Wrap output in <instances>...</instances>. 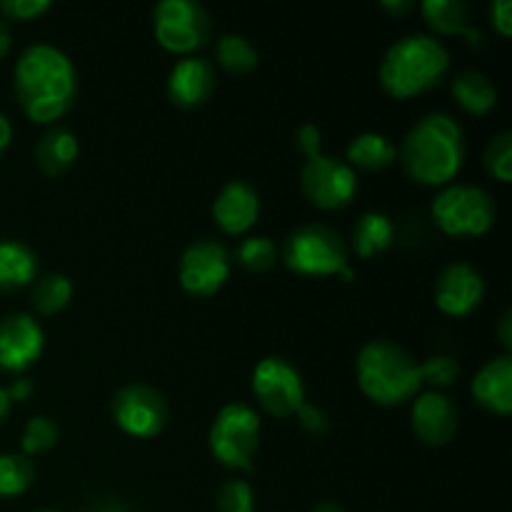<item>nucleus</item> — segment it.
Instances as JSON below:
<instances>
[{
	"mask_svg": "<svg viewBox=\"0 0 512 512\" xmlns=\"http://www.w3.org/2000/svg\"><path fill=\"white\" fill-rule=\"evenodd\" d=\"M283 260L293 273L325 278L340 275L343 280H353L355 270L350 268L348 245L340 238L338 230L328 225L310 223L300 225L285 238Z\"/></svg>",
	"mask_w": 512,
	"mask_h": 512,
	"instance_id": "obj_5",
	"label": "nucleus"
},
{
	"mask_svg": "<svg viewBox=\"0 0 512 512\" xmlns=\"http://www.w3.org/2000/svg\"><path fill=\"white\" fill-rule=\"evenodd\" d=\"M115 425L130 438H155L168 423V403L150 385H125L110 400Z\"/></svg>",
	"mask_w": 512,
	"mask_h": 512,
	"instance_id": "obj_11",
	"label": "nucleus"
},
{
	"mask_svg": "<svg viewBox=\"0 0 512 512\" xmlns=\"http://www.w3.org/2000/svg\"><path fill=\"white\" fill-rule=\"evenodd\" d=\"M253 393L265 413L290 418L305 403V385L298 368L280 355H268L253 370Z\"/></svg>",
	"mask_w": 512,
	"mask_h": 512,
	"instance_id": "obj_9",
	"label": "nucleus"
},
{
	"mask_svg": "<svg viewBox=\"0 0 512 512\" xmlns=\"http://www.w3.org/2000/svg\"><path fill=\"white\" fill-rule=\"evenodd\" d=\"M358 385L373 403L393 408L413 398L423 385L420 363L413 353L393 340H370L360 348L355 360Z\"/></svg>",
	"mask_w": 512,
	"mask_h": 512,
	"instance_id": "obj_4",
	"label": "nucleus"
},
{
	"mask_svg": "<svg viewBox=\"0 0 512 512\" xmlns=\"http://www.w3.org/2000/svg\"><path fill=\"white\" fill-rule=\"evenodd\" d=\"M260 215V198L245 180H230L213 200V218L228 235H243L255 225Z\"/></svg>",
	"mask_w": 512,
	"mask_h": 512,
	"instance_id": "obj_17",
	"label": "nucleus"
},
{
	"mask_svg": "<svg viewBox=\"0 0 512 512\" xmlns=\"http://www.w3.org/2000/svg\"><path fill=\"white\" fill-rule=\"evenodd\" d=\"M153 33L170 53L190 55L208 43L213 20L195 0H160L153 8Z\"/></svg>",
	"mask_w": 512,
	"mask_h": 512,
	"instance_id": "obj_8",
	"label": "nucleus"
},
{
	"mask_svg": "<svg viewBox=\"0 0 512 512\" xmlns=\"http://www.w3.org/2000/svg\"><path fill=\"white\" fill-rule=\"evenodd\" d=\"M450 53L438 38L428 33H410L395 40L380 63V85L390 98H413L445 78Z\"/></svg>",
	"mask_w": 512,
	"mask_h": 512,
	"instance_id": "obj_3",
	"label": "nucleus"
},
{
	"mask_svg": "<svg viewBox=\"0 0 512 512\" xmlns=\"http://www.w3.org/2000/svg\"><path fill=\"white\" fill-rule=\"evenodd\" d=\"M45 348V333L28 313H10L0 318V370L23 373L38 363Z\"/></svg>",
	"mask_w": 512,
	"mask_h": 512,
	"instance_id": "obj_13",
	"label": "nucleus"
},
{
	"mask_svg": "<svg viewBox=\"0 0 512 512\" xmlns=\"http://www.w3.org/2000/svg\"><path fill=\"white\" fill-rule=\"evenodd\" d=\"M73 298V283L63 273H48L35 280L33 285V308L40 315H55L65 308Z\"/></svg>",
	"mask_w": 512,
	"mask_h": 512,
	"instance_id": "obj_26",
	"label": "nucleus"
},
{
	"mask_svg": "<svg viewBox=\"0 0 512 512\" xmlns=\"http://www.w3.org/2000/svg\"><path fill=\"white\" fill-rule=\"evenodd\" d=\"M433 295L440 313L450 318H465L483 303L485 280L473 265L450 263L440 270Z\"/></svg>",
	"mask_w": 512,
	"mask_h": 512,
	"instance_id": "obj_14",
	"label": "nucleus"
},
{
	"mask_svg": "<svg viewBox=\"0 0 512 512\" xmlns=\"http://www.w3.org/2000/svg\"><path fill=\"white\" fill-rule=\"evenodd\" d=\"M488 15H490V23H493V28L498 30L503 38H508L512 33V5L510 0H493V3L488 5Z\"/></svg>",
	"mask_w": 512,
	"mask_h": 512,
	"instance_id": "obj_35",
	"label": "nucleus"
},
{
	"mask_svg": "<svg viewBox=\"0 0 512 512\" xmlns=\"http://www.w3.org/2000/svg\"><path fill=\"white\" fill-rule=\"evenodd\" d=\"M458 375L460 365L450 355H433V358H428L420 365V378H423V383L433 385V390L448 388V385H453L458 380Z\"/></svg>",
	"mask_w": 512,
	"mask_h": 512,
	"instance_id": "obj_32",
	"label": "nucleus"
},
{
	"mask_svg": "<svg viewBox=\"0 0 512 512\" xmlns=\"http://www.w3.org/2000/svg\"><path fill=\"white\" fill-rule=\"evenodd\" d=\"M300 188L305 198L323 210L345 208L358 193V175L345 160L333 155H313L300 170Z\"/></svg>",
	"mask_w": 512,
	"mask_h": 512,
	"instance_id": "obj_10",
	"label": "nucleus"
},
{
	"mask_svg": "<svg viewBox=\"0 0 512 512\" xmlns=\"http://www.w3.org/2000/svg\"><path fill=\"white\" fill-rule=\"evenodd\" d=\"M10 140H13V125H10V120L5 118V113H0V153L8 148Z\"/></svg>",
	"mask_w": 512,
	"mask_h": 512,
	"instance_id": "obj_40",
	"label": "nucleus"
},
{
	"mask_svg": "<svg viewBox=\"0 0 512 512\" xmlns=\"http://www.w3.org/2000/svg\"><path fill=\"white\" fill-rule=\"evenodd\" d=\"M38 275V255L20 240H0V293L20 290Z\"/></svg>",
	"mask_w": 512,
	"mask_h": 512,
	"instance_id": "obj_21",
	"label": "nucleus"
},
{
	"mask_svg": "<svg viewBox=\"0 0 512 512\" xmlns=\"http://www.w3.org/2000/svg\"><path fill=\"white\" fill-rule=\"evenodd\" d=\"M275 245L273 240L265 238V235H250L235 250V258L243 268L253 270V273H265L275 265Z\"/></svg>",
	"mask_w": 512,
	"mask_h": 512,
	"instance_id": "obj_29",
	"label": "nucleus"
},
{
	"mask_svg": "<svg viewBox=\"0 0 512 512\" xmlns=\"http://www.w3.org/2000/svg\"><path fill=\"white\" fill-rule=\"evenodd\" d=\"M50 10V0H0V13L10 20H35Z\"/></svg>",
	"mask_w": 512,
	"mask_h": 512,
	"instance_id": "obj_33",
	"label": "nucleus"
},
{
	"mask_svg": "<svg viewBox=\"0 0 512 512\" xmlns=\"http://www.w3.org/2000/svg\"><path fill=\"white\" fill-rule=\"evenodd\" d=\"M410 423L425 445H433V448L448 445L458 433V408L445 393L428 390V393H420L413 403Z\"/></svg>",
	"mask_w": 512,
	"mask_h": 512,
	"instance_id": "obj_15",
	"label": "nucleus"
},
{
	"mask_svg": "<svg viewBox=\"0 0 512 512\" xmlns=\"http://www.w3.org/2000/svg\"><path fill=\"white\" fill-rule=\"evenodd\" d=\"M215 58L228 73L245 75L258 65V50L245 35L225 33L215 45Z\"/></svg>",
	"mask_w": 512,
	"mask_h": 512,
	"instance_id": "obj_25",
	"label": "nucleus"
},
{
	"mask_svg": "<svg viewBox=\"0 0 512 512\" xmlns=\"http://www.w3.org/2000/svg\"><path fill=\"white\" fill-rule=\"evenodd\" d=\"M210 453L215 460L233 470H250L260 443V418L243 403L220 408L208 433Z\"/></svg>",
	"mask_w": 512,
	"mask_h": 512,
	"instance_id": "obj_7",
	"label": "nucleus"
},
{
	"mask_svg": "<svg viewBox=\"0 0 512 512\" xmlns=\"http://www.w3.org/2000/svg\"><path fill=\"white\" fill-rule=\"evenodd\" d=\"M5 390H8L10 403H13V400H18L20 403V400H25L30 393H33V383H30V380H15V383Z\"/></svg>",
	"mask_w": 512,
	"mask_h": 512,
	"instance_id": "obj_38",
	"label": "nucleus"
},
{
	"mask_svg": "<svg viewBox=\"0 0 512 512\" xmlns=\"http://www.w3.org/2000/svg\"><path fill=\"white\" fill-rule=\"evenodd\" d=\"M35 483V465L28 455L5 453L0 455V498L23 495Z\"/></svg>",
	"mask_w": 512,
	"mask_h": 512,
	"instance_id": "obj_27",
	"label": "nucleus"
},
{
	"mask_svg": "<svg viewBox=\"0 0 512 512\" xmlns=\"http://www.w3.org/2000/svg\"><path fill=\"white\" fill-rule=\"evenodd\" d=\"M395 238V225L380 210H368L358 218L353 228V248L360 258H373L388 250Z\"/></svg>",
	"mask_w": 512,
	"mask_h": 512,
	"instance_id": "obj_23",
	"label": "nucleus"
},
{
	"mask_svg": "<svg viewBox=\"0 0 512 512\" xmlns=\"http://www.w3.org/2000/svg\"><path fill=\"white\" fill-rule=\"evenodd\" d=\"M10 410V398H8V390L0 388V423L5 420V415H8Z\"/></svg>",
	"mask_w": 512,
	"mask_h": 512,
	"instance_id": "obj_42",
	"label": "nucleus"
},
{
	"mask_svg": "<svg viewBox=\"0 0 512 512\" xmlns=\"http://www.w3.org/2000/svg\"><path fill=\"white\" fill-rule=\"evenodd\" d=\"M218 512H255V493L245 480H228L218 490Z\"/></svg>",
	"mask_w": 512,
	"mask_h": 512,
	"instance_id": "obj_31",
	"label": "nucleus"
},
{
	"mask_svg": "<svg viewBox=\"0 0 512 512\" xmlns=\"http://www.w3.org/2000/svg\"><path fill=\"white\" fill-rule=\"evenodd\" d=\"M465 160V135L448 113L423 115L405 133L400 163L405 173L423 185H445L460 173Z\"/></svg>",
	"mask_w": 512,
	"mask_h": 512,
	"instance_id": "obj_2",
	"label": "nucleus"
},
{
	"mask_svg": "<svg viewBox=\"0 0 512 512\" xmlns=\"http://www.w3.org/2000/svg\"><path fill=\"white\" fill-rule=\"evenodd\" d=\"M38 512H58V510H38Z\"/></svg>",
	"mask_w": 512,
	"mask_h": 512,
	"instance_id": "obj_45",
	"label": "nucleus"
},
{
	"mask_svg": "<svg viewBox=\"0 0 512 512\" xmlns=\"http://www.w3.org/2000/svg\"><path fill=\"white\" fill-rule=\"evenodd\" d=\"M425 23L443 35H463L470 45H483V33L473 25V10L465 0H423Z\"/></svg>",
	"mask_w": 512,
	"mask_h": 512,
	"instance_id": "obj_19",
	"label": "nucleus"
},
{
	"mask_svg": "<svg viewBox=\"0 0 512 512\" xmlns=\"http://www.w3.org/2000/svg\"><path fill=\"white\" fill-rule=\"evenodd\" d=\"M470 393L480 408L495 415H508L512 410V358L508 353L488 360L473 378Z\"/></svg>",
	"mask_w": 512,
	"mask_h": 512,
	"instance_id": "obj_18",
	"label": "nucleus"
},
{
	"mask_svg": "<svg viewBox=\"0 0 512 512\" xmlns=\"http://www.w3.org/2000/svg\"><path fill=\"white\" fill-rule=\"evenodd\" d=\"M295 145H298V150L305 155V158H313V155H318L320 153L318 125H313V123L300 125L298 133H295Z\"/></svg>",
	"mask_w": 512,
	"mask_h": 512,
	"instance_id": "obj_36",
	"label": "nucleus"
},
{
	"mask_svg": "<svg viewBox=\"0 0 512 512\" xmlns=\"http://www.w3.org/2000/svg\"><path fill=\"white\" fill-rule=\"evenodd\" d=\"M380 8L388 10L390 15H405V13H410L415 5H413V0H383V3H380Z\"/></svg>",
	"mask_w": 512,
	"mask_h": 512,
	"instance_id": "obj_39",
	"label": "nucleus"
},
{
	"mask_svg": "<svg viewBox=\"0 0 512 512\" xmlns=\"http://www.w3.org/2000/svg\"><path fill=\"white\" fill-rule=\"evenodd\" d=\"M230 275V253L218 240H195L180 258L178 278L190 295L208 298L218 293Z\"/></svg>",
	"mask_w": 512,
	"mask_h": 512,
	"instance_id": "obj_12",
	"label": "nucleus"
},
{
	"mask_svg": "<svg viewBox=\"0 0 512 512\" xmlns=\"http://www.w3.org/2000/svg\"><path fill=\"white\" fill-rule=\"evenodd\" d=\"M398 150L385 135L380 133H360L345 148V163L350 168L363 170H383L395 160Z\"/></svg>",
	"mask_w": 512,
	"mask_h": 512,
	"instance_id": "obj_24",
	"label": "nucleus"
},
{
	"mask_svg": "<svg viewBox=\"0 0 512 512\" xmlns=\"http://www.w3.org/2000/svg\"><path fill=\"white\" fill-rule=\"evenodd\" d=\"M215 68L208 58L185 55L168 75V98L178 108H198L213 95Z\"/></svg>",
	"mask_w": 512,
	"mask_h": 512,
	"instance_id": "obj_16",
	"label": "nucleus"
},
{
	"mask_svg": "<svg viewBox=\"0 0 512 512\" xmlns=\"http://www.w3.org/2000/svg\"><path fill=\"white\" fill-rule=\"evenodd\" d=\"M310 512H345V510L335 503H320V505H315Z\"/></svg>",
	"mask_w": 512,
	"mask_h": 512,
	"instance_id": "obj_43",
	"label": "nucleus"
},
{
	"mask_svg": "<svg viewBox=\"0 0 512 512\" xmlns=\"http://www.w3.org/2000/svg\"><path fill=\"white\" fill-rule=\"evenodd\" d=\"M95 512H125V508L120 503H105V505H100Z\"/></svg>",
	"mask_w": 512,
	"mask_h": 512,
	"instance_id": "obj_44",
	"label": "nucleus"
},
{
	"mask_svg": "<svg viewBox=\"0 0 512 512\" xmlns=\"http://www.w3.org/2000/svg\"><path fill=\"white\" fill-rule=\"evenodd\" d=\"M15 98L35 123L63 118L75 100L78 75L68 55L50 43H33L20 53L13 73Z\"/></svg>",
	"mask_w": 512,
	"mask_h": 512,
	"instance_id": "obj_1",
	"label": "nucleus"
},
{
	"mask_svg": "<svg viewBox=\"0 0 512 512\" xmlns=\"http://www.w3.org/2000/svg\"><path fill=\"white\" fill-rule=\"evenodd\" d=\"M8 50H10V28H8V23L0 18V60L8 55Z\"/></svg>",
	"mask_w": 512,
	"mask_h": 512,
	"instance_id": "obj_41",
	"label": "nucleus"
},
{
	"mask_svg": "<svg viewBox=\"0 0 512 512\" xmlns=\"http://www.w3.org/2000/svg\"><path fill=\"white\" fill-rule=\"evenodd\" d=\"M485 168L500 183H510L512 178V133L503 130V133L493 135L490 143L485 145Z\"/></svg>",
	"mask_w": 512,
	"mask_h": 512,
	"instance_id": "obj_30",
	"label": "nucleus"
},
{
	"mask_svg": "<svg viewBox=\"0 0 512 512\" xmlns=\"http://www.w3.org/2000/svg\"><path fill=\"white\" fill-rule=\"evenodd\" d=\"M435 225L448 235H485L495 225V200L478 185H445L433 200Z\"/></svg>",
	"mask_w": 512,
	"mask_h": 512,
	"instance_id": "obj_6",
	"label": "nucleus"
},
{
	"mask_svg": "<svg viewBox=\"0 0 512 512\" xmlns=\"http://www.w3.org/2000/svg\"><path fill=\"white\" fill-rule=\"evenodd\" d=\"M453 98L470 115H485L498 105V88L480 70H463L453 78Z\"/></svg>",
	"mask_w": 512,
	"mask_h": 512,
	"instance_id": "obj_22",
	"label": "nucleus"
},
{
	"mask_svg": "<svg viewBox=\"0 0 512 512\" xmlns=\"http://www.w3.org/2000/svg\"><path fill=\"white\" fill-rule=\"evenodd\" d=\"M58 423L48 415H35L25 423L23 438H20V448L25 455H40L48 453L55 443H58Z\"/></svg>",
	"mask_w": 512,
	"mask_h": 512,
	"instance_id": "obj_28",
	"label": "nucleus"
},
{
	"mask_svg": "<svg viewBox=\"0 0 512 512\" xmlns=\"http://www.w3.org/2000/svg\"><path fill=\"white\" fill-rule=\"evenodd\" d=\"M295 415H298V420H300V425H303L305 433H310V435L328 433V418H325V413L318 408V405L303 403V408H300Z\"/></svg>",
	"mask_w": 512,
	"mask_h": 512,
	"instance_id": "obj_34",
	"label": "nucleus"
},
{
	"mask_svg": "<svg viewBox=\"0 0 512 512\" xmlns=\"http://www.w3.org/2000/svg\"><path fill=\"white\" fill-rule=\"evenodd\" d=\"M80 153L78 135L73 130L63 128V125H53L50 130H45L43 138L35 145V160H38L40 170L45 175H60L75 165Z\"/></svg>",
	"mask_w": 512,
	"mask_h": 512,
	"instance_id": "obj_20",
	"label": "nucleus"
},
{
	"mask_svg": "<svg viewBox=\"0 0 512 512\" xmlns=\"http://www.w3.org/2000/svg\"><path fill=\"white\" fill-rule=\"evenodd\" d=\"M498 338H500V345L505 348V353H510V350H512V313H510V310H505V313L500 315Z\"/></svg>",
	"mask_w": 512,
	"mask_h": 512,
	"instance_id": "obj_37",
	"label": "nucleus"
}]
</instances>
